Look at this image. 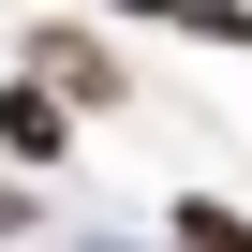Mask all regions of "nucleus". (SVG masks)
I'll use <instances>...</instances> for the list:
<instances>
[{"label":"nucleus","instance_id":"1","mask_svg":"<svg viewBox=\"0 0 252 252\" xmlns=\"http://www.w3.org/2000/svg\"><path fill=\"white\" fill-rule=\"evenodd\" d=\"M30 74H45L74 119H119V104H134V74H119V45H104V30H45V45H30Z\"/></svg>","mask_w":252,"mask_h":252},{"label":"nucleus","instance_id":"2","mask_svg":"<svg viewBox=\"0 0 252 252\" xmlns=\"http://www.w3.org/2000/svg\"><path fill=\"white\" fill-rule=\"evenodd\" d=\"M60 134H74V104L30 74V89H0V163H60Z\"/></svg>","mask_w":252,"mask_h":252},{"label":"nucleus","instance_id":"3","mask_svg":"<svg viewBox=\"0 0 252 252\" xmlns=\"http://www.w3.org/2000/svg\"><path fill=\"white\" fill-rule=\"evenodd\" d=\"M178 252H252V222H237L222 193H178Z\"/></svg>","mask_w":252,"mask_h":252},{"label":"nucleus","instance_id":"4","mask_svg":"<svg viewBox=\"0 0 252 252\" xmlns=\"http://www.w3.org/2000/svg\"><path fill=\"white\" fill-rule=\"evenodd\" d=\"M0 237H30V193H15V178H0Z\"/></svg>","mask_w":252,"mask_h":252},{"label":"nucleus","instance_id":"5","mask_svg":"<svg viewBox=\"0 0 252 252\" xmlns=\"http://www.w3.org/2000/svg\"><path fill=\"white\" fill-rule=\"evenodd\" d=\"M119 15H193V0H119Z\"/></svg>","mask_w":252,"mask_h":252}]
</instances>
